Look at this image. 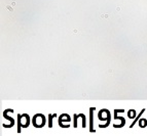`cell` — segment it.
Listing matches in <instances>:
<instances>
[{"mask_svg": "<svg viewBox=\"0 0 147 136\" xmlns=\"http://www.w3.org/2000/svg\"><path fill=\"white\" fill-rule=\"evenodd\" d=\"M30 124V118L28 115L24 114V115H19V129L18 132H21V127L23 128H27Z\"/></svg>", "mask_w": 147, "mask_h": 136, "instance_id": "6da1fadb", "label": "cell"}, {"mask_svg": "<svg viewBox=\"0 0 147 136\" xmlns=\"http://www.w3.org/2000/svg\"><path fill=\"white\" fill-rule=\"evenodd\" d=\"M45 124V118L41 115V114H38V115H35L34 118H33V125L37 128H41L43 127Z\"/></svg>", "mask_w": 147, "mask_h": 136, "instance_id": "7a4b0ae2", "label": "cell"}, {"mask_svg": "<svg viewBox=\"0 0 147 136\" xmlns=\"http://www.w3.org/2000/svg\"><path fill=\"white\" fill-rule=\"evenodd\" d=\"M99 118L100 120H107L109 121V112L106 111V110H103L99 113Z\"/></svg>", "mask_w": 147, "mask_h": 136, "instance_id": "3957f363", "label": "cell"}, {"mask_svg": "<svg viewBox=\"0 0 147 136\" xmlns=\"http://www.w3.org/2000/svg\"><path fill=\"white\" fill-rule=\"evenodd\" d=\"M64 122H70L69 116H67V115H62V116L60 117V119H59V124H60V126H63Z\"/></svg>", "mask_w": 147, "mask_h": 136, "instance_id": "277c9868", "label": "cell"}, {"mask_svg": "<svg viewBox=\"0 0 147 136\" xmlns=\"http://www.w3.org/2000/svg\"><path fill=\"white\" fill-rule=\"evenodd\" d=\"M140 126L141 127H145L146 126V120H141L140 121Z\"/></svg>", "mask_w": 147, "mask_h": 136, "instance_id": "5b68a950", "label": "cell"}, {"mask_svg": "<svg viewBox=\"0 0 147 136\" xmlns=\"http://www.w3.org/2000/svg\"><path fill=\"white\" fill-rule=\"evenodd\" d=\"M134 114H135L134 111H130V112H129V117H130V118H134V117H135Z\"/></svg>", "mask_w": 147, "mask_h": 136, "instance_id": "8992f818", "label": "cell"}]
</instances>
